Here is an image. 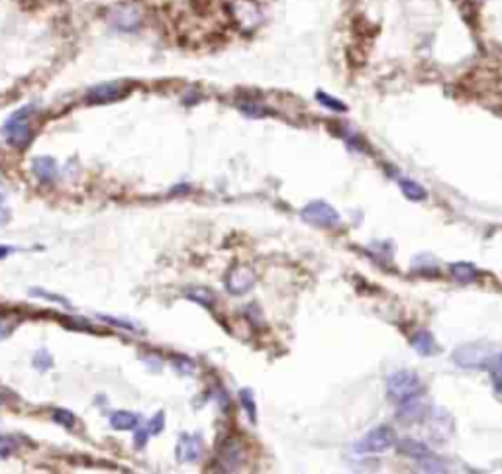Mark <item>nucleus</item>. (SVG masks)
<instances>
[{
	"instance_id": "nucleus-12",
	"label": "nucleus",
	"mask_w": 502,
	"mask_h": 474,
	"mask_svg": "<svg viewBox=\"0 0 502 474\" xmlns=\"http://www.w3.org/2000/svg\"><path fill=\"white\" fill-rule=\"evenodd\" d=\"M32 173L43 184L53 182L55 177H57V163H55V159H52V157H36L32 161Z\"/></svg>"
},
{
	"instance_id": "nucleus-30",
	"label": "nucleus",
	"mask_w": 502,
	"mask_h": 474,
	"mask_svg": "<svg viewBox=\"0 0 502 474\" xmlns=\"http://www.w3.org/2000/svg\"><path fill=\"white\" fill-rule=\"evenodd\" d=\"M101 320L106 321V323H110V325H116V327H120V330H134L129 323H126V321H120V320H114V318H108V316H101Z\"/></svg>"
},
{
	"instance_id": "nucleus-25",
	"label": "nucleus",
	"mask_w": 502,
	"mask_h": 474,
	"mask_svg": "<svg viewBox=\"0 0 502 474\" xmlns=\"http://www.w3.org/2000/svg\"><path fill=\"white\" fill-rule=\"evenodd\" d=\"M53 422L59 423V425H65V427H73L77 420H75V416L69 410H55L53 411Z\"/></svg>"
},
{
	"instance_id": "nucleus-31",
	"label": "nucleus",
	"mask_w": 502,
	"mask_h": 474,
	"mask_svg": "<svg viewBox=\"0 0 502 474\" xmlns=\"http://www.w3.org/2000/svg\"><path fill=\"white\" fill-rule=\"evenodd\" d=\"M242 110H244L245 114L263 116V110H261V106H255V104H244V106H242Z\"/></svg>"
},
{
	"instance_id": "nucleus-28",
	"label": "nucleus",
	"mask_w": 502,
	"mask_h": 474,
	"mask_svg": "<svg viewBox=\"0 0 502 474\" xmlns=\"http://www.w3.org/2000/svg\"><path fill=\"white\" fill-rule=\"evenodd\" d=\"M14 330H16V321L0 316V341H4L6 337H10Z\"/></svg>"
},
{
	"instance_id": "nucleus-10",
	"label": "nucleus",
	"mask_w": 502,
	"mask_h": 474,
	"mask_svg": "<svg viewBox=\"0 0 502 474\" xmlns=\"http://www.w3.org/2000/svg\"><path fill=\"white\" fill-rule=\"evenodd\" d=\"M232 14L233 18L242 24V28H253L261 18L255 2H251V0H233Z\"/></svg>"
},
{
	"instance_id": "nucleus-20",
	"label": "nucleus",
	"mask_w": 502,
	"mask_h": 474,
	"mask_svg": "<svg viewBox=\"0 0 502 474\" xmlns=\"http://www.w3.org/2000/svg\"><path fill=\"white\" fill-rule=\"evenodd\" d=\"M30 294L38 296V298H43V300H52V302L59 304V306L71 308V302H69V300H67L65 296L53 294V292H48V290H43V288H32V290H30Z\"/></svg>"
},
{
	"instance_id": "nucleus-33",
	"label": "nucleus",
	"mask_w": 502,
	"mask_h": 474,
	"mask_svg": "<svg viewBox=\"0 0 502 474\" xmlns=\"http://www.w3.org/2000/svg\"><path fill=\"white\" fill-rule=\"evenodd\" d=\"M492 383H494V388L499 390L502 394V372H496V374H492Z\"/></svg>"
},
{
	"instance_id": "nucleus-34",
	"label": "nucleus",
	"mask_w": 502,
	"mask_h": 474,
	"mask_svg": "<svg viewBox=\"0 0 502 474\" xmlns=\"http://www.w3.org/2000/svg\"><path fill=\"white\" fill-rule=\"evenodd\" d=\"M12 251H14V247H8V245H2V247H0V259H2V257H6V255H8V253H12Z\"/></svg>"
},
{
	"instance_id": "nucleus-22",
	"label": "nucleus",
	"mask_w": 502,
	"mask_h": 474,
	"mask_svg": "<svg viewBox=\"0 0 502 474\" xmlns=\"http://www.w3.org/2000/svg\"><path fill=\"white\" fill-rule=\"evenodd\" d=\"M14 451H18V441L14 437L0 435V457H10Z\"/></svg>"
},
{
	"instance_id": "nucleus-23",
	"label": "nucleus",
	"mask_w": 502,
	"mask_h": 474,
	"mask_svg": "<svg viewBox=\"0 0 502 474\" xmlns=\"http://www.w3.org/2000/svg\"><path fill=\"white\" fill-rule=\"evenodd\" d=\"M52 365H53L52 355H50L45 349H39L38 353H36V357H34V367L39 369V371H48Z\"/></svg>"
},
{
	"instance_id": "nucleus-9",
	"label": "nucleus",
	"mask_w": 502,
	"mask_h": 474,
	"mask_svg": "<svg viewBox=\"0 0 502 474\" xmlns=\"http://www.w3.org/2000/svg\"><path fill=\"white\" fill-rule=\"evenodd\" d=\"M205 453V445L200 435L182 433L177 441V459L180 462H196Z\"/></svg>"
},
{
	"instance_id": "nucleus-3",
	"label": "nucleus",
	"mask_w": 502,
	"mask_h": 474,
	"mask_svg": "<svg viewBox=\"0 0 502 474\" xmlns=\"http://www.w3.org/2000/svg\"><path fill=\"white\" fill-rule=\"evenodd\" d=\"M300 216L304 222H308L312 226H316V228H335L337 224H339V212L335 210L334 206H330L328 202H324V200H314V202H310L308 206H304L302 208V212H300Z\"/></svg>"
},
{
	"instance_id": "nucleus-27",
	"label": "nucleus",
	"mask_w": 502,
	"mask_h": 474,
	"mask_svg": "<svg viewBox=\"0 0 502 474\" xmlns=\"http://www.w3.org/2000/svg\"><path fill=\"white\" fill-rule=\"evenodd\" d=\"M242 402H244L245 410L249 413V420L255 423V400H253V394H251V390H242Z\"/></svg>"
},
{
	"instance_id": "nucleus-24",
	"label": "nucleus",
	"mask_w": 502,
	"mask_h": 474,
	"mask_svg": "<svg viewBox=\"0 0 502 474\" xmlns=\"http://www.w3.org/2000/svg\"><path fill=\"white\" fill-rule=\"evenodd\" d=\"M163 427H165V413L159 411V413H155L154 418H151V422L147 423L145 429L149 431V435H157V433L163 431Z\"/></svg>"
},
{
	"instance_id": "nucleus-11",
	"label": "nucleus",
	"mask_w": 502,
	"mask_h": 474,
	"mask_svg": "<svg viewBox=\"0 0 502 474\" xmlns=\"http://www.w3.org/2000/svg\"><path fill=\"white\" fill-rule=\"evenodd\" d=\"M399 453L402 457H408V459H414V461H424L428 457H432V451L426 447L422 441H416V439H410V437H404L400 439L399 445Z\"/></svg>"
},
{
	"instance_id": "nucleus-16",
	"label": "nucleus",
	"mask_w": 502,
	"mask_h": 474,
	"mask_svg": "<svg viewBox=\"0 0 502 474\" xmlns=\"http://www.w3.org/2000/svg\"><path fill=\"white\" fill-rule=\"evenodd\" d=\"M450 272L455 281L465 282V284L475 282L479 279V270L473 263H453L450 267Z\"/></svg>"
},
{
	"instance_id": "nucleus-36",
	"label": "nucleus",
	"mask_w": 502,
	"mask_h": 474,
	"mask_svg": "<svg viewBox=\"0 0 502 474\" xmlns=\"http://www.w3.org/2000/svg\"><path fill=\"white\" fill-rule=\"evenodd\" d=\"M2 200H4V194L0 193V202H2Z\"/></svg>"
},
{
	"instance_id": "nucleus-21",
	"label": "nucleus",
	"mask_w": 502,
	"mask_h": 474,
	"mask_svg": "<svg viewBox=\"0 0 502 474\" xmlns=\"http://www.w3.org/2000/svg\"><path fill=\"white\" fill-rule=\"evenodd\" d=\"M420 468H422L424 473H448L446 462H441L439 459H436L434 455L428 457V459H424V461H420Z\"/></svg>"
},
{
	"instance_id": "nucleus-26",
	"label": "nucleus",
	"mask_w": 502,
	"mask_h": 474,
	"mask_svg": "<svg viewBox=\"0 0 502 474\" xmlns=\"http://www.w3.org/2000/svg\"><path fill=\"white\" fill-rule=\"evenodd\" d=\"M187 298H191V300H196V302H200V304H205V306H210L212 304V300H214V294L212 292H208L205 288H196V290H191Z\"/></svg>"
},
{
	"instance_id": "nucleus-8",
	"label": "nucleus",
	"mask_w": 502,
	"mask_h": 474,
	"mask_svg": "<svg viewBox=\"0 0 502 474\" xmlns=\"http://www.w3.org/2000/svg\"><path fill=\"white\" fill-rule=\"evenodd\" d=\"M255 281H258V279H255V272L249 269V267L240 265V267H233V269L230 270V274H228V279H226V288H228L230 294L242 296L253 288Z\"/></svg>"
},
{
	"instance_id": "nucleus-1",
	"label": "nucleus",
	"mask_w": 502,
	"mask_h": 474,
	"mask_svg": "<svg viewBox=\"0 0 502 474\" xmlns=\"http://www.w3.org/2000/svg\"><path fill=\"white\" fill-rule=\"evenodd\" d=\"M34 106H22L20 110H16L2 126V136L6 141L14 145V147H26L30 140H32V116H34Z\"/></svg>"
},
{
	"instance_id": "nucleus-5",
	"label": "nucleus",
	"mask_w": 502,
	"mask_h": 474,
	"mask_svg": "<svg viewBox=\"0 0 502 474\" xmlns=\"http://www.w3.org/2000/svg\"><path fill=\"white\" fill-rule=\"evenodd\" d=\"M393 445H395L393 429L386 427V425H381V427H375L373 431H369L357 443V451L361 455H379V453H385L386 449H390Z\"/></svg>"
},
{
	"instance_id": "nucleus-14",
	"label": "nucleus",
	"mask_w": 502,
	"mask_h": 474,
	"mask_svg": "<svg viewBox=\"0 0 502 474\" xmlns=\"http://www.w3.org/2000/svg\"><path fill=\"white\" fill-rule=\"evenodd\" d=\"M220 459L224 462L226 471H236V466L242 462L244 459V453H242V447L236 443V441H226L224 449L220 451Z\"/></svg>"
},
{
	"instance_id": "nucleus-37",
	"label": "nucleus",
	"mask_w": 502,
	"mask_h": 474,
	"mask_svg": "<svg viewBox=\"0 0 502 474\" xmlns=\"http://www.w3.org/2000/svg\"><path fill=\"white\" fill-rule=\"evenodd\" d=\"M479 2H481V0H479Z\"/></svg>"
},
{
	"instance_id": "nucleus-19",
	"label": "nucleus",
	"mask_w": 502,
	"mask_h": 474,
	"mask_svg": "<svg viewBox=\"0 0 502 474\" xmlns=\"http://www.w3.org/2000/svg\"><path fill=\"white\" fill-rule=\"evenodd\" d=\"M316 100L326 106V108H330V110H335V112H346L348 110V106L342 103V100H337V98H332L330 94H326V92H316Z\"/></svg>"
},
{
	"instance_id": "nucleus-35",
	"label": "nucleus",
	"mask_w": 502,
	"mask_h": 474,
	"mask_svg": "<svg viewBox=\"0 0 502 474\" xmlns=\"http://www.w3.org/2000/svg\"><path fill=\"white\" fill-rule=\"evenodd\" d=\"M492 363H494V365H496V367H499V371L502 372V355H499V357H496V359H492Z\"/></svg>"
},
{
	"instance_id": "nucleus-4",
	"label": "nucleus",
	"mask_w": 502,
	"mask_h": 474,
	"mask_svg": "<svg viewBox=\"0 0 502 474\" xmlns=\"http://www.w3.org/2000/svg\"><path fill=\"white\" fill-rule=\"evenodd\" d=\"M492 355L485 345L479 343H469V345L459 347L453 353V363L461 369H485L489 363H492Z\"/></svg>"
},
{
	"instance_id": "nucleus-13",
	"label": "nucleus",
	"mask_w": 502,
	"mask_h": 474,
	"mask_svg": "<svg viewBox=\"0 0 502 474\" xmlns=\"http://www.w3.org/2000/svg\"><path fill=\"white\" fill-rule=\"evenodd\" d=\"M412 347L424 357H432V355H438L439 353V345L436 343V337L426 332V330H420L418 334L412 337Z\"/></svg>"
},
{
	"instance_id": "nucleus-18",
	"label": "nucleus",
	"mask_w": 502,
	"mask_h": 474,
	"mask_svg": "<svg viewBox=\"0 0 502 474\" xmlns=\"http://www.w3.org/2000/svg\"><path fill=\"white\" fill-rule=\"evenodd\" d=\"M424 413V404L418 396L408 398V400H402V406H400V416L406 418V420H416Z\"/></svg>"
},
{
	"instance_id": "nucleus-17",
	"label": "nucleus",
	"mask_w": 502,
	"mask_h": 474,
	"mask_svg": "<svg viewBox=\"0 0 502 474\" xmlns=\"http://www.w3.org/2000/svg\"><path fill=\"white\" fill-rule=\"evenodd\" d=\"M400 191H402V194H404L408 200H412V202H420V200H424L426 196H428L426 188L420 184V182H414V180L408 179L400 180Z\"/></svg>"
},
{
	"instance_id": "nucleus-6",
	"label": "nucleus",
	"mask_w": 502,
	"mask_h": 474,
	"mask_svg": "<svg viewBox=\"0 0 502 474\" xmlns=\"http://www.w3.org/2000/svg\"><path fill=\"white\" fill-rule=\"evenodd\" d=\"M110 24L122 32H136L142 24V12L134 4H120L110 10Z\"/></svg>"
},
{
	"instance_id": "nucleus-7",
	"label": "nucleus",
	"mask_w": 502,
	"mask_h": 474,
	"mask_svg": "<svg viewBox=\"0 0 502 474\" xmlns=\"http://www.w3.org/2000/svg\"><path fill=\"white\" fill-rule=\"evenodd\" d=\"M128 94V87L124 83H103L96 85L94 89L87 92V103L89 104H108L116 103L120 98H124Z\"/></svg>"
},
{
	"instance_id": "nucleus-2",
	"label": "nucleus",
	"mask_w": 502,
	"mask_h": 474,
	"mask_svg": "<svg viewBox=\"0 0 502 474\" xmlns=\"http://www.w3.org/2000/svg\"><path fill=\"white\" fill-rule=\"evenodd\" d=\"M386 390H388V396L395 398V400H408V398L418 396L420 390H422V380L416 372L410 371H399L393 372L388 378H386Z\"/></svg>"
},
{
	"instance_id": "nucleus-15",
	"label": "nucleus",
	"mask_w": 502,
	"mask_h": 474,
	"mask_svg": "<svg viewBox=\"0 0 502 474\" xmlns=\"http://www.w3.org/2000/svg\"><path fill=\"white\" fill-rule=\"evenodd\" d=\"M110 423H112V427L118 429V431H129V429H136L140 425V416H136L134 411L126 410L114 411L110 416Z\"/></svg>"
},
{
	"instance_id": "nucleus-32",
	"label": "nucleus",
	"mask_w": 502,
	"mask_h": 474,
	"mask_svg": "<svg viewBox=\"0 0 502 474\" xmlns=\"http://www.w3.org/2000/svg\"><path fill=\"white\" fill-rule=\"evenodd\" d=\"M8 222H10V212H8L6 208H2V206H0V228H4Z\"/></svg>"
},
{
	"instance_id": "nucleus-29",
	"label": "nucleus",
	"mask_w": 502,
	"mask_h": 474,
	"mask_svg": "<svg viewBox=\"0 0 502 474\" xmlns=\"http://www.w3.org/2000/svg\"><path fill=\"white\" fill-rule=\"evenodd\" d=\"M147 439H149V431H147V429L143 427V429H140V431L136 433V437H134V443H136V447L142 449V447H145Z\"/></svg>"
}]
</instances>
